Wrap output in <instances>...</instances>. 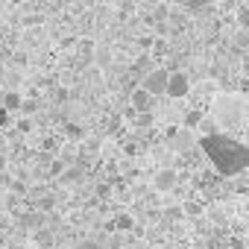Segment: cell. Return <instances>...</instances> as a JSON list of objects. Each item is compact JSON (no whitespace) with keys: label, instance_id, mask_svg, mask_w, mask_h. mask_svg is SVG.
<instances>
[{"label":"cell","instance_id":"obj_1","mask_svg":"<svg viewBox=\"0 0 249 249\" xmlns=\"http://www.w3.org/2000/svg\"><path fill=\"white\" fill-rule=\"evenodd\" d=\"M199 147H202L205 159L214 164V170L220 176H237L249 167V147L243 141L231 138V135H223V132L202 135Z\"/></svg>","mask_w":249,"mask_h":249},{"label":"cell","instance_id":"obj_2","mask_svg":"<svg viewBox=\"0 0 249 249\" xmlns=\"http://www.w3.org/2000/svg\"><path fill=\"white\" fill-rule=\"evenodd\" d=\"M214 126L226 129L223 135H231L240 141L246 132V97L243 94H220L214 100Z\"/></svg>","mask_w":249,"mask_h":249},{"label":"cell","instance_id":"obj_3","mask_svg":"<svg viewBox=\"0 0 249 249\" xmlns=\"http://www.w3.org/2000/svg\"><path fill=\"white\" fill-rule=\"evenodd\" d=\"M188 91H191V79H188V73H182V71L167 73V85H164V94H167V97L182 100V97H188Z\"/></svg>","mask_w":249,"mask_h":249},{"label":"cell","instance_id":"obj_4","mask_svg":"<svg viewBox=\"0 0 249 249\" xmlns=\"http://www.w3.org/2000/svg\"><path fill=\"white\" fill-rule=\"evenodd\" d=\"M167 73H170V71H164V68H156V71L144 73V79H141V88H144L150 97H159V94H164V85H167Z\"/></svg>","mask_w":249,"mask_h":249},{"label":"cell","instance_id":"obj_5","mask_svg":"<svg viewBox=\"0 0 249 249\" xmlns=\"http://www.w3.org/2000/svg\"><path fill=\"white\" fill-rule=\"evenodd\" d=\"M129 106H132V111L147 114V111H153V108H156V97H150L144 88H135V91L129 94Z\"/></svg>","mask_w":249,"mask_h":249},{"label":"cell","instance_id":"obj_6","mask_svg":"<svg viewBox=\"0 0 249 249\" xmlns=\"http://www.w3.org/2000/svg\"><path fill=\"white\" fill-rule=\"evenodd\" d=\"M153 185H156V191H170V188H176V173L173 170H159Z\"/></svg>","mask_w":249,"mask_h":249},{"label":"cell","instance_id":"obj_7","mask_svg":"<svg viewBox=\"0 0 249 249\" xmlns=\"http://www.w3.org/2000/svg\"><path fill=\"white\" fill-rule=\"evenodd\" d=\"M21 106H24V97L18 91H6L3 94V106H0V108H3V111H18Z\"/></svg>","mask_w":249,"mask_h":249},{"label":"cell","instance_id":"obj_8","mask_svg":"<svg viewBox=\"0 0 249 249\" xmlns=\"http://www.w3.org/2000/svg\"><path fill=\"white\" fill-rule=\"evenodd\" d=\"M132 226H135L132 214H117V217H114V223H111V229H120V231H129Z\"/></svg>","mask_w":249,"mask_h":249},{"label":"cell","instance_id":"obj_9","mask_svg":"<svg viewBox=\"0 0 249 249\" xmlns=\"http://www.w3.org/2000/svg\"><path fill=\"white\" fill-rule=\"evenodd\" d=\"M199 120H202V114H199V111H191V114H188V126H196Z\"/></svg>","mask_w":249,"mask_h":249},{"label":"cell","instance_id":"obj_10","mask_svg":"<svg viewBox=\"0 0 249 249\" xmlns=\"http://www.w3.org/2000/svg\"><path fill=\"white\" fill-rule=\"evenodd\" d=\"M68 135H71V138H82V129H79V126H73V123H71V126H68Z\"/></svg>","mask_w":249,"mask_h":249},{"label":"cell","instance_id":"obj_11","mask_svg":"<svg viewBox=\"0 0 249 249\" xmlns=\"http://www.w3.org/2000/svg\"><path fill=\"white\" fill-rule=\"evenodd\" d=\"M185 211H188V214H199V205H196V202H188Z\"/></svg>","mask_w":249,"mask_h":249},{"label":"cell","instance_id":"obj_12","mask_svg":"<svg viewBox=\"0 0 249 249\" xmlns=\"http://www.w3.org/2000/svg\"><path fill=\"white\" fill-rule=\"evenodd\" d=\"M76 249H106V246H100V243H79Z\"/></svg>","mask_w":249,"mask_h":249},{"label":"cell","instance_id":"obj_13","mask_svg":"<svg viewBox=\"0 0 249 249\" xmlns=\"http://www.w3.org/2000/svg\"><path fill=\"white\" fill-rule=\"evenodd\" d=\"M18 129H21V132H30V129H33V123H30V120H21V123H18Z\"/></svg>","mask_w":249,"mask_h":249},{"label":"cell","instance_id":"obj_14","mask_svg":"<svg viewBox=\"0 0 249 249\" xmlns=\"http://www.w3.org/2000/svg\"><path fill=\"white\" fill-rule=\"evenodd\" d=\"M3 123H6V111H3V108H0V126H3Z\"/></svg>","mask_w":249,"mask_h":249},{"label":"cell","instance_id":"obj_15","mask_svg":"<svg viewBox=\"0 0 249 249\" xmlns=\"http://www.w3.org/2000/svg\"><path fill=\"white\" fill-rule=\"evenodd\" d=\"M3 167H6V159H3V156H0V170H3Z\"/></svg>","mask_w":249,"mask_h":249}]
</instances>
